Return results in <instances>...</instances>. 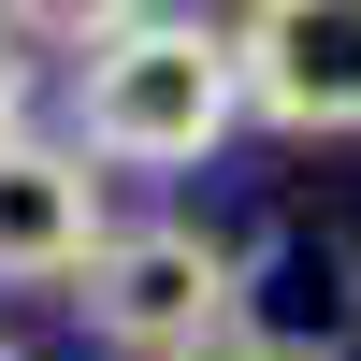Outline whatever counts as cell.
<instances>
[{"instance_id": "52a82bcc", "label": "cell", "mask_w": 361, "mask_h": 361, "mask_svg": "<svg viewBox=\"0 0 361 361\" xmlns=\"http://www.w3.org/2000/svg\"><path fill=\"white\" fill-rule=\"evenodd\" d=\"M217 361H304V347H260V333H246V347H217Z\"/></svg>"}, {"instance_id": "7a4b0ae2", "label": "cell", "mask_w": 361, "mask_h": 361, "mask_svg": "<svg viewBox=\"0 0 361 361\" xmlns=\"http://www.w3.org/2000/svg\"><path fill=\"white\" fill-rule=\"evenodd\" d=\"M87 333L116 361H217L246 347V246L188 217H145L87 260Z\"/></svg>"}, {"instance_id": "6da1fadb", "label": "cell", "mask_w": 361, "mask_h": 361, "mask_svg": "<svg viewBox=\"0 0 361 361\" xmlns=\"http://www.w3.org/2000/svg\"><path fill=\"white\" fill-rule=\"evenodd\" d=\"M231 116H246V58L202 15H145L73 58V145L102 173H202L231 145Z\"/></svg>"}, {"instance_id": "8992f818", "label": "cell", "mask_w": 361, "mask_h": 361, "mask_svg": "<svg viewBox=\"0 0 361 361\" xmlns=\"http://www.w3.org/2000/svg\"><path fill=\"white\" fill-rule=\"evenodd\" d=\"M29 102H44V44H29V15L0 0V145L29 130Z\"/></svg>"}, {"instance_id": "3957f363", "label": "cell", "mask_w": 361, "mask_h": 361, "mask_svg": "<svg viewBox=\"0 0 361 361\" xmlns=\"http://www.w3.org/2000/svg\"><path fill=\"white\" fill-rule=\"evenodd\" d=\"M246 116L289 145H361V0H246Z\"/></svg>"}, {"instance_id": "277c9868", "label": "cell", "mask_w": 361, "mask_h": 361, "mask_svg": "<svg viewBox=\"0 0 361 361\" xmlns=\"http://www.w3.org/2000/svg\"><path fill=\"white\" fill-rule=\"evenodd\" d=\"M102 246H116L102 159L58 145V130H15V145H0V289H58V275H87Z\"/></svg>"}, {"instance_id": "ba28073f", "label": "cell", "mask_w": 361, "mask_h": 361, "mask_svg": "<svg viewBox=\"0 0 361 361\" xmlns=\"http://www.w3.org/2000/svg\"><path fill=\"white\" fill-rule=\"evenodd\" d=\"M0 361H29V347H15V333H0Z\"/></svg>"}, {"instance_id": "5b68a950", "label": "cell", "mask_w": 361, "mask_h": 361, "mask_svg": "<svg viewBox=\"0 0 361 361\" xmlns=\"http://www.w3.org/2000/svg\"><path fill=\"white\" fill-rule=\"evenodd\" d=\"M29 15V44H58V58H87V44H116V29H145L159 0H15Z\"/></svg>"}]
</instances>
